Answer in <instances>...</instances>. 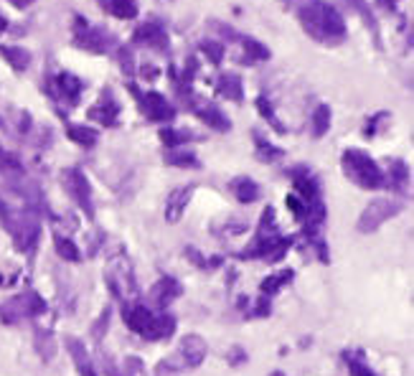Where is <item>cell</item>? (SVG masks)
Segmentation results:
<instances>
[{
  "mask_svg": "<svg viewBox=\"0 0 414 376\" xmlns=\"http://www.w3.org/2000/svg\"><path fill=\"white\" fill-rule=\"evenodd\" d=\"M56 252H59L67 262H76V259H79V250L74 247V242H69L64 236H56Z\"/></svg>",
  "mask_w": 414,
  "mask_h": 376,
  "instance_id": "e0dca14e",
  "label": "cell"
},
{
  "mask_svg": "<svg viewBox=\"0 0 414 376\" xmlns=\"http://www.w3.org/2000/svg\"><path fill=\"white\" fill-rule=\"evenodd\" d=\"M178 295H181V285H178L173 277H163L160 282H156V288L150 290V302H153L156 308H165V305Z\"/></svg>",
  "mask_w": 414,
  "mask_h": 376,
  "instance_id": "9c48e42d",
  "label": "cell"
},
{
  "mask_svg": "<svg viewBox=\"0 0 414 376\" xmlns=\"http://www.w3.org/2000/svg\"><path fill=\"white\" fill-rule=\"evenodd\" d=\"M343 170L361 188H379V186H384V173L379 170L376 163L371 161L363 150H346V155H343Z\"/></svg>",
  "mask_w": 414,
  "mask_h": 376,
  "instance_id": "7a4b0ae2",
  "label": "cell"
},
{
  "mask_svg": "<svg viewBox=\"0 0 414 376\" xmlns=\"http://www.w3.org/2000/svg\"><path fill=\"white\" fill-rule=\"evenodd\" d=\"M206 341L201 338V336H196V333H191V336H185L183 341H181V346H178L176 356L170 359V366H178V369H196L204 359H206Z\"/></svg>",
  "mask_w": 414,
  "mask_h": 376,
  "instance_id": "5b68a950",
  "label": "cell"
},
{
  "mask_svg": "<svg viewBox=\"0 0 414 376\" xmlns=\"http://www.w3.org/2000/svg\"><path fill=\"white\" fill-rule=\"evenodd\" d=\"M348 371H351V376H374L369 366H363L361 361H348Z\"/></svg>",
  "mask_w": 414,
  "mask_h": 376,
  "instance_id": "cb8c5ba5",
  "label": "cell"
},
{
  "mask_svg": "<svg viewBox=\"0 0 414 376\" xmlns=\"http://www.w3.org/2000/svg\"><path fill=\"white\" fill-rule=\"evenodd\" d=\"M191 191L193 188H176V191L170 193L168 201H165V216H168V222H178V219H181L185 204L191 199Z\"/></svg>",
  "mask_w": 414,
  "mask_h": 376,
  "instance_id": "30bf717a",
  "label": "cell"
},
{
  "mask_svg": "<svg viewBox=\"0 0 414 376\" xmlns=\"http://www.w3.org/2000/svg\"><path fill=\"white\" fill-rule=\"evenodd\" d=\"M44 300L36 295V293H26V295H18L13 300H8L3 308H0V318L6 320V323H18L23 318H31V316H38V313H44Z\"/></svg>",
  "mask_w": 414,
  "mask_h": 376,
  "instance_id": "277c9868",
  "label": "cell"
},
{
  "mask_svg": "<svg viewBox=\"0 0 414 376\" xmlns=\"http://www.w3.org/2000/svg\"><path fill=\"white\" fill-rule=\"evenodd\" d=\"M64 186H67V191L72 193V199H74L87 214H92V196H89L87 178H84L79 170H64Z\"/></svg>",
  "mask_w": 414,
  "mask_h": 376,
  "instance_id": "8992f818",
  "label": "cell"
},
{
  "mask_svg": "<svg viewBox=\"0 0 414 376\" xmlns=\"http://www.w3.org/2000/svg\"><path fill=\"white\" fill-rule=\"evenodd\" d=\"M231 188H234V193H237V199L245 201V204H249V201H254L259 196L257 183H254V181H249V178H237Z\"/></svg>",
  "mask_w": 414,
  "mask_h": 376,
  "instance_id": "7c38bea8",
  "label": "cell"
},
{
  "mask_svg": "<svg viewBox=\"0 0 414 376\" xmlns=\"http://www.w3.org/2000/svg\"><path fill=\"white\" fill-rule=\"evenodd\" d=\"M328 125H331V112H328V107H318L315 115H313V133L323 135L328 130Z\"/></svg>",
  "mask_w": 414,
  "mask_h": 376,
  "instance_id": "ac0fdd59",
  "label": "cell"
},
{
  "mask_svg": "<svg viewBox=\"0 0 414 376\" xmlns=\"http://www.w3.org/2000/svg\"><path fill=\"white\" fill-rule=\"evenodd\" d=\"M107 6H110L112 13L119 15V18H133L135 15V6L130 3V0H110Z\"/></svg>",
  "mask_w": 414,
  "mask_h": 376,
  "instance_id": "ffe728a7",
  "label": "cell"
},
{
  "mask_svg": "<svg viewBox=\"0 0 414 376\" xmlns=\"http://www.w3.org/2000/svg\"><path fill=\"white\" fill-rule=\"evenodd\" d=\"M138 38L150 46H165V36L158 28H153V26H142V28L138 31Z\"/></svg>",
  "mask_w": 414,
  "mask_h": 376,
  "instance_id": "2e32d148",
  "label": "cell"
},
{
  "mask_svg": "<svg viewBox=\"0 0 414 376\" xmlns=\"http://www.w3.org/2000/svg\"><path fill=\"white\" fill-rule=\"evenodd\" d=\"M69 138L72 140H76L79 145H94L97 140V133H92V130H87V127H69Z\"/></svg>",
  "mask_w": 414,
  "mask_h": 376,
  "instance_id": "d6986e66",
  "label": "cell"
},
{
  "mask_svg": "<svg viewBox=\"0 0 414 376\" xmlns=\"http://www.w3.org/2000/svg\"><path fill=\"white\" fill-rule=\"evenodd\" d=\"M173 331H176V320H173L170 316H160V318H156V323H153V331H150L148 341L168 338V336H173Z\"/></svg>",
  "mask_w": 414,
  "mask_h": 376,
  "instance_id": "4fadbf2b",
  "label": "cell"
},
{
  "mask_svg": "<svg viewBox=\"0 0 414 376\" xmlns=\"http://www.w3.org/2000/svg\"><path fill=\"white\" fill-rule=\"evenodd\" d=\"M201 117H204V122L216 127V130H226V127H229V120H224L222 112L214 110V107H204V110H201Z\"/></svg>",
  "mask_w": 414,
  "mask_h": 376,
  "instance_id": "9a60e30c",
  "label": "cell"
},
{
  "mask_svg": "<svg viewBox=\"0 0 414 376\" xmlns=\"http://www.w3.org/2000/svg\"><path fill=\"white\" fill-rule=\"evenodd\" d=\"M401 211V204L399 201H392V199H376L371 201L369 206H366V211L361 214V219H358V231H376L379 227L384 222H389L392 216H397Z\"/></svg>",
  "mask_w": 414,
  "mask_h": 376,
  "instance_id": "3957f363",
  "label": "cell"
},
{
  "mask_svg": "<svg viewBox=\"0 0 414 376\" xmlns=\"http://www.w3.org/2000/svg\"><path fill=\"white\" fill-rule=\"evenodd\" d=\"M67 346H69V354L74 356L79 374H82V376H94V363H92V359H89L87 348H84L76 338H67Z\"/></svg>",
  "mask_w": 414,
  "mask_h": 376,
  "instance_id": "8fae6325",
  "label": "cell"
},
{
  "mask_svg": "<svg viewBox=\"0 0 414 376\" xmlns=\"http://www.w3.org/2000/svg\"><path fill=\"white\" fill-rule=\"evenodd\" d=\"M142 110L148 115L150 120H170L173 117V107L165 102V97H160L158 92H148V95L142 97Z\"/></svg>",
  "mask_w": 414,
  "mask_h": 376,
  "instance_id": "ba28073f",
  "label": "cell"
},
{
  "mask_svg": "<svg viewBox=\"0 0 414 376\" xmlns=\"http://www.w3.org/2000/svg\"><path fill=\"white\" fill-rule=\"evenodd\" d=\"M168 163H173V165H199V163H196V155L193 153H181V155H176V153H170L168 155Z\"/></svg>",
  "mask_w": 414,
  "mask_h": 376,
  "instance_id": "603a6c76",
  "label": "cell"
},
{
  "mask_svg": "<svg viewBox=\"0 0 414 376\" xmlns=\"http://www.w3.org/2000/svg\"><path fill=\"white\" fill-rule=\"evenodd\" d=\"M259 150H262V158H267V161H272V158H280V150L272 148V145H265V142H259Z\"/></svg>",
  "mask_w": 414,
  "mask_h": 376,
  "instance_id": "d4e9b609",
  "label": "cell"
},
{
  "mask_svg": "<svg viewBox=\"0 0 414 376\" xmlns=\"http://www.w3.org/2000/svg\"><path fill=\"white\" fill-rule=\"evenodd\" d=\"M290 280H292V272H290V270H285V272L280 275H272V277H267V280L262 282V293H265V295H274V293L285 288Z\"/></svg>",
  "mask_w": 414,
  "mask_h": 376,
  "instance_id": "5bb4252c",
  "label": "cell"
},
{
  "mask_svg": "<svg viewBox=\"0 0 414 376\" xmlns=\"http://www.w3.org/2000/svg\"><path fill=\"white\" fill-rule=\"evenodd\" d=\"M0 54H3V56H6L15 69H23L26 64H28V56H26L21 49H0Z\"/></svg>",
  "mask_w": 414,
  "mask_h": 376,
  "instance_id": "44dd1931",
  "label": "cell"
},
{
  "mask_svg": "<svg viewBox=\"0 0 414 376\" xmlns=\"http://www.w3.org/2000/svg\"><path fill=\"white\" fill-rule=\"evenodd\" d=\"M222 89H224V95H229L231 99H239V92H242L237 76H226V79H222Z\"/></svg>",
  "mask_w": 414,
  "mask_h": 376,
  "instance_id": "7402d4cb",
  "label": "cell"
},
{
  "mask_svg": "<svg viewBox=\"0 0 414 376\" xmlns=\"http://www.w3.org/2000/svg\"><path fill=\"white\" fill-rule=\"evenodd\" d=\"M3 26H6V21H0V28H3Z\"/></svg>",
  "mask_w": 414,
  "mask_h": 376,
  "instance_id": "4316f807",
  "label": "cell"
},
{
  "mask_svg": "<svg viewBox=\"0 0 414 376\" xmlns=\"http://www.w3.org/2000/svg\"><path fill=\"white\" fill-rule=\"evenodd\" d=\"M125 323L130 325V331L140 333L142 338H150V331H153V323H156V316L150 313L145 305H127L125 310Z\"/></svg>",
  "mask_w": 414,
  "mask_h": 376,
  "instance_id": "52a82bcc",
  "label": "cell"
},
{
  "mask_svg": "<svg viewBox=\"0 0 414 376\" xmlns=\"http://www.w3.org/2000/svg\"><path fill=\"white\" fill-rule=\"evenodd\" d=\"M303 26L308 28L313 38H318V41H326V44H336L343 38V21H340V15L333 10L331 6L326 3H310V6L303 8Z\"/></svg>",
  "mask_w": 414,
  "mask_h": 376,
  "instance_id": "6da1fadb",
  "label": "cell"
},
{
  "mask_svg": "<svg viewBox=\"0 0 414 376\" xmlns=\"http://www.w3.org/2000/svg\"><path fill=\"white\" fill-rule=\"evenodd\" d=\"M204 49H206L208 56H211L214 61L222 59V46H219V44H204Z\"/></svg>",
  "mask_w": 414,
  "mask_h": 376,
  "instance_id": "484cf974",
  "label": "cell"
}]
</instances>
